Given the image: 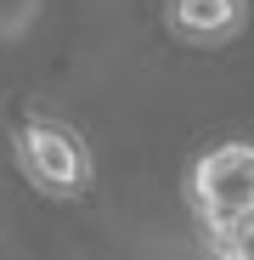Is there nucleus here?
<instances>
[{
  "instance_id": "nucleus-1",
  "label": "nucleus",
  "mask_w": 254,
  "mask_h": 260,
  "mask_svg": "<svg viewBox=\"0 0 254 260\" xmlns=\"http://www.w3.org/2000/svg\"><path fill=\"white\" fill-rule=\"evenodd\" d=\"M187 198H192V215L203 221L209 238H221L243 215H254V142L209 147L187 176Z\"/></svg>"
},
{
  "instance_id": "nucleus-3",
  "label": "nucleus",
  "mask_w": 254,
  "mask_h": 260,
  "mask_svg": "<svg viewBox=\"0 0 254 260\" xmlns=\"http://www.w3.org/2000/svg\"><path fill=\"white\" fill-rule=\"evenodd\" d=\"M164 23L187 46H226L248 23V0H164Z\"/></svg>"
},
{
  "instance_id": "nucleus-4",
  "label": "nucleus",
  "mask_w": 254,
  "mask_h": 260,
  "mask_svg": "<svg viewBox=\"0 0 254 260\" xmlns=\"http://www.w3.org/2000/svg\"><path fill=\"white\" fill-rule=\"evenodd\" d=\"M215 254H226V260H254V215H243L237 226H226V232L215 238Z\"/></svg>"
},
{
  "instance_id": "nucleus-2",
  "label": "nucleus",
  "mask_w": 254,
  "mask_h": 260,
  "mask_svg": "<svg viewBox=\"0 0 254 260\" xmlns=\"http://www.w3.org/2000/svg\"><path fill=\"white\" fill-rule=\"evenodd\" d=\"M12 153L28 187H40L46 198H79L91 187V147L79 142V130L57 119H23L12 136Z\"/></svg>"
}]
</instances>
